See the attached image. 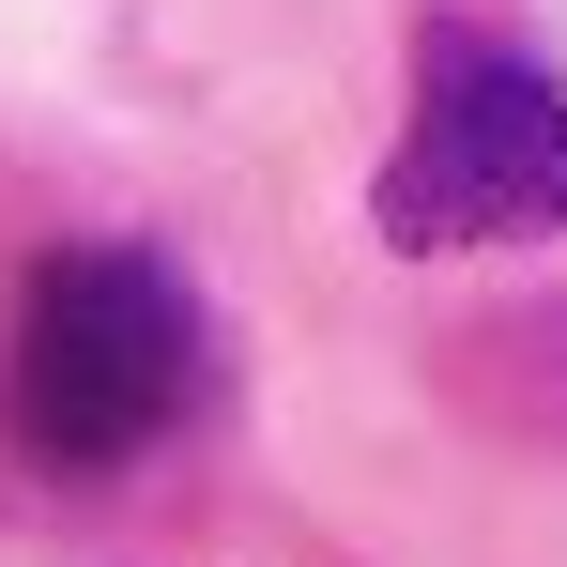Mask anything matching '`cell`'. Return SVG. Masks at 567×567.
<instances>
[{
  "label": "cell",
  "instance_id": "1",
  "mask_svg": "<svg viewBox=\"0 0 567 567\" xmlns=\"http://www.w3.org/2000/svg\"><path fill=\"white\" fill-rule=\"evenodd\" d=\"M215 383V322L154 246H47L16 291V353H0V414L47 475H123L154 461Z\"/></svg>",
  "mask_w": 567,
  "mask_h": 567
},
{
  "label": "cell",
  "instance_id": "2",
  "mask_svg": "<svg viewBox=\"0 0 567 567\" xmlns=\"http://www.w3.org/2000/svg\"><path fill=\"white\" fill-rule=\"evenodd\" d=\"M369 230L399 261H491V246H553L567 230V78L537 47L430 16L414 31V107L369 185Z\"/></svg>",
  "mask_w": 567,
  "mask_h": 567
},
{
  "label": "cell",
  "instance_id": "3",
  "mask_svg": "<svg viewBox=\"0 0 567 567\" xmlns=\"http://www.w3.org/2000/svg\"><path fill=\"white\" fill-rule=\"evenodd\" d=\"M445 369H461V399L491 414V430L567 445V291H537V307H506V322L445 338Z\"/></svg>",
  "mask_w": 567,
  "mask_h": 567
}]
</instances>
